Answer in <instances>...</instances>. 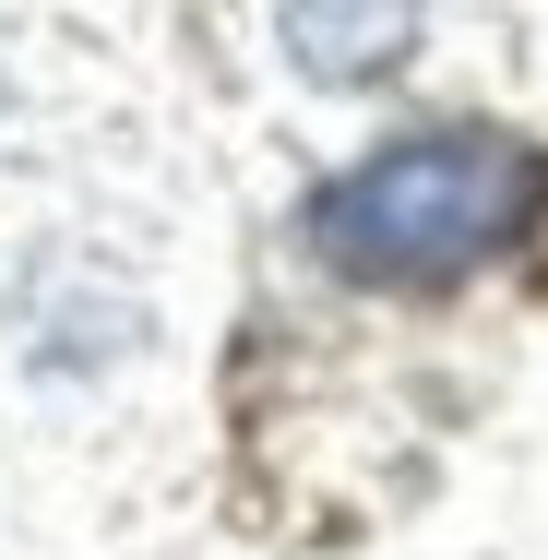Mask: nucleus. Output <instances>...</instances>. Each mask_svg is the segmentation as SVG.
<instances>
[{
    "label": "nucleus",
    "instance_id": "1",
    "mask_svg": "<svg viewBox=\"0 0 548 560\" xmlns=\"http://www.w3.org/2000/svg\"><path fill=\"white\" fill-rule=\"evenodd\" d=\"M537 191L548 167L513 131H406L311 203V238L346 287H453L537 215Z\"/></svg>",
    "mask_w": 548,
    "mask_h": 560
},
{
    "label": "nucleus",
    "instance_id": "2",
    "mask_svg": "<svg viewBox=\"0 0 548 560\" xmlns=\"http://www.w3.org/2000/svg\"><path fill=\"white\" fill-rule=\"evenodd\" d=\"M418 12H430V0H287V48H299V72H323V84H370V72L406 60Z\"/></svg>",
    "mask_w": 548,
    "mask_h": 560
}]
</instances>
